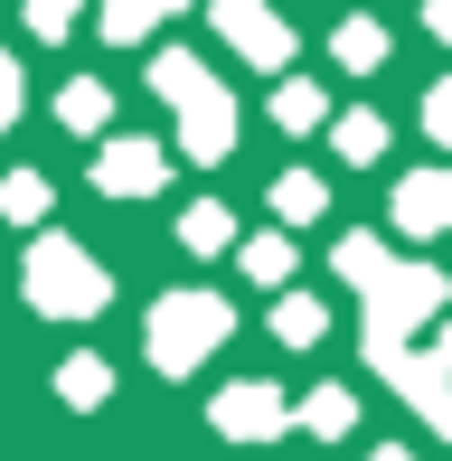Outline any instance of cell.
Segmentation results:
<instances>
[{
  "instance_id": "cell-1",
  "label": "cell",
  "mask_w": 452,
  "mask_h": 461,
  "mask_svg": "<svg viewBox=\"0 0 452 461\" xmlns=\"http://www.w3.org/2000/svg\"><path fill=\"white\" fill-rule=\"evenodd\" d=\"M29 292H38V311H67V321H86V311H104V264H86V255H67V245H38L29 255Z\"/></svg>"
},
{
  "instance_id": "cell-2",
  "label": "cell",
  "mask_w": 452,
  "mask_h": 461,
  "mask_svg": "<svg viewBox=\"0 0 452 461\" xmlns=\"http://www.w3.org/2000/svg\"><path fill=\"white\" fill-rule=\"evenodd\" d=\"M217 330H226V311H217V302H198V292H189V302H170V311L151 321V358H160V367H189L198 348L217 339Z\"/></svg>"
},
{
  "instance_id": "cell-3",
  "label": "cell",
  "mask_w": 452,
  "mask_h": 461,
  "mask_svg": "<svg viewBox=\"0 0 452 461\" xmlns=\"http://www.w3.org/2000/svg\"><path fill=\"white\" fill-rule=\"evenodd\" d=\"M217 29H236L255 57H283V29L264 19V0H217Z\"/></svg>"
},
{
  "instance_id": "cell-4",
  "label": "cell",
  "mask_w": 452,
  "mask_h": 461,
  "mask_svg": "<svg viewBox=\"0 0 452 461\" xmlns=\"http://www.w3.org/2000/svg\"><path fill=\"white\" fill-rule=\"evenodd\" d=\"M217 424H236V433H274L283 405H274L264 386H236V395H217Z\"/></svg>"
},
{
  "instance_id": "cell-5",
  "label": "cell",
  "mask_w": 452,
  "mask_h": 461,
  "mask_svg": "<svg viewBox=\"0 0 452 461\" xmlns=\"http://www.w3.org/2000/svg\"><path fill=\"white\" fill-rule=\"evenodd\" d=\"M151 179H160V151H141V141H122L104 160V188H151Z\"/></svg>"
},
{
  "instance_id": "cell-6",
  "label": "cell",
  "mask_w": 452,
  "mask_h": 461,
  "mask_svg": "<svg viewBox=\"0 0 452 461\" xmlns=\"http://www.w3.org/2000/svg\"><path fill=\"white\" fill-rule=\"evenodd\" d=\"M57 113H67V122H86V132H95V122H104V86H67V95H57Z\"/></svg>"
},
{
  "instance_id": "cell-7",
  "label": "cell",
  "mask_w": 452,
  "mask_h": 461,
  "mask_svg": "<svg viewBox=\"0 0 452 461\" xmlns=\"http://www.w3.org/2000/svg\"><path fill=\"white\" fill-rule=\"evenodd\" d=\"M57 386H67V395H76V405H95V395H104V367H95V358H76L67 376H57Z\"/></svg>"
},
{
  "instance_id": "cell-8",
  "label": "cell",
  "mask_w": 452,
  "mask_h": 461,
  "mask_svg": "<svg viewBox=\"0 0 452 461\" xmlns=\"http://www.w3.org/2000/svg\"><path fill=\"white\" fill-rule=\"evenodd\" d=\"M226 236H236V226H226V217H217V207H198V217H189V245H198V255H217V245H226Z\"/></svg>"
},
{
  "instance_id": "cell-9",
  "label": "cell",
  "mask_w": 452,
  "mask_h": 461,
  "mask_svg": "<svg viewBox=\"0 0 452 461\" xmlns=\"http://www.w3.org/2000/svg\"><path fill=\"white\" fill-rule=\"evenodd\" d=\"M274 330H283V339H321V311H312V302H283Z\"/></svg>"
},
{
  "instance_id": "cell-10",
  "label": "cell",
  "mask_w": 452,
  "mask_h": 461,
  "mask_svg": "<svg viewBox=\"0 0 452 461\" xmlns=\"http://www.w3.org/2000/svg\"><path fill=\"white\" fill-rule=\"evenodd\" d=\"M321 207V179H283V217H312Z\"/></svg>"
},
{
  "instance_id": "cell-11",
  "label": "cell",
  "mask_w": 452,
  "mask_h": 461,
  "mask_svg": "<svg viewBox=\"0 0 452 461\" xmlns=\"http://www.w3.org/2000/svg\"><path fill=\"white\" fill-rule=\"evenodd\" d=\"M377 141H386V132H377V122L358 113V122H348V132H339V151H348V160H367V151H377Z\"/></svg>"
},
{
  "instance_id": "cell-12",
  "label": "cell",
  "mask_w": 452,
  "mask_h": 461,
  "mask_svg": "<svg viewBox=\"0 0 452 461\" xmlns=\"http://www.w3.org/2000/svg\"><path fill=\"white\" fill-rule=\"evenodd\" d=\"M10 113H19V67L0 57V122H10Z\"/></svg>"
},
{
  "instance_id": "cell-13",
  "label": "cell",
  "mask_w": 452,
  "mask_h": 461,
  "mask_svg": "<svg viewBox=\"0 0 452 461\" xmlns=\"http://www.w3.org/2000/svg\"><path fill=\"white\" fill-rule=\"evenodd\" d=\"M29 19L38 29H67V0H29Z\"/></svg>"
},
{
  "instance_id": "cell-14",
  "label": "cell",
  "mask_w": 452,
  "mask_h": 461,
  "mask_svg": "<svg viewBox=\"0 0 452 461\" xmlns=\"http://www.w3.org/2000/svg\"><path fill=\"white\" fill-rule=\"evenodd\" d=\"M434 132H443V141H452V95H434Z\"/></svg>"
},
{
  "instance_id": "cell-15",
  "label": "cell",
  "mask_w": 452,
  "mask_h": 461,
  "mask_svg": "<svg viewBox=\"0 0 452 461\" xmlns=\"http://www.w3.org/2000/svg\"><path fill=\"white\" fill-rule=\"evenodd\" d=\"M434 29H443V38H452V0H434Z\"/></svg>"
},
{
  "instance_id": "cell-16",
  "label": "cell",
  "mask_w": 452,
  "mask_h": 461,
  "mask_svg": "<svg viewBox=\"0 0 452 461\" xmlns=\"http://www.w3.org/2000/svg\"><path fill=\"white\" fill-rule=\"evenodd\" d=\"M377 461H405V452H377Z\"/></svg>"
}]
</instances>
